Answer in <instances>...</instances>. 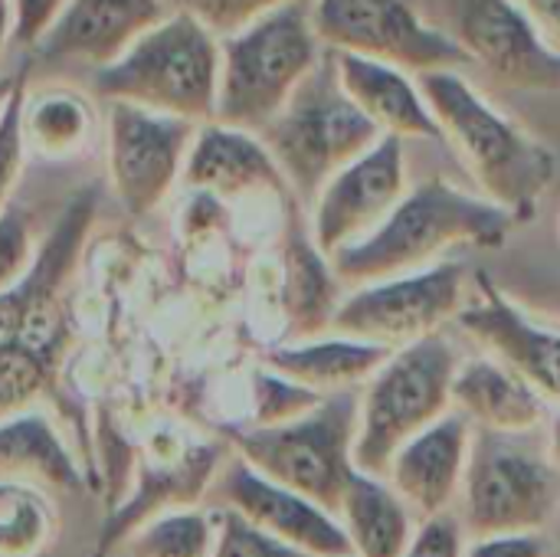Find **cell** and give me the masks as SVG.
Here are the masks:
<instances>
[{
    "mask_svg": "<svg viewBox=\"0 0 560 557\" xmlns=\"http://www.w3.org/2000/svg\"><path fill=\"white\" fill-rule=\"evenodd\" d=\"M105 213L118 207L102 171L72 197L30 269L0 289V420L56 394L72 338L75 276Z\"/></svg>",
    "mask_w": 560,
    "mask_h": 557,
    "instance_id": "cell-1",
    "label": "cell"
},
{
    "mask_svg": "<svg viewBox=\"0 0 560 557\" xmlns=\"http://www.w3.org/2000/svg\"><path fill=\"white\" fill-rule=\"evenodd\" d=\"M515 223L495 200L459 190L446 177H427L404 194L371 236L335 253L331 269L345 289H354L427 269L456 246L502 250Z\"/></svg>",
    "mask_w": 560,
    "mask_h": 557,
    "instance_id": "cell-2",
    "label": "cell"
},
{
    "mask_svg": "<svg viewBox=\"0 0 560 557\" xmlns=\"http://www.w3.org/2000/svg\"><path fill=\"white\" fill-rule=\"evenodd\" d=\"M417 79L443 128V141L463 161L479 194L515 220L535 217L558 177V154L479 95L463 69H433Z\"/></svg>",
    "mask_w": 560,
    "mask_h": 557,
    "instance_id": "cell-3",
    "label": "cell"
},
{
    "mask_svg": "<svg viewBox=\"0 0 560 557\" xmlns=\"http://www.w3.org/2000/svg\"><path fill=\"white\" fill-rule=\"evenodd\" d=\"M82 89L102 105L128 102L194 125L213 121L220 95V36L187 13H171Z\"/></svg>",
    "mask_w": 560,
    "mask_h": 557,
    "instance_id": "cell-4",
    "label": "cell"
},
{
    "mask_svg": "<svg viewBox=\"0 0 560 557\" xmlns=\"http://www.w3.org/2000/svg\"><path fill=\"white\" fill-rule=\"evenodd\" d=\"M325 56L312 0H289L220 39L217 121L262 131Z\"/></svg>",
    "mask_w": 560,
    "mask_h": 557,
    "instance_id": "cell-5",
    "label": "cell"
},
{
    "mask_svg": "<svg viewBox=\"0 0 560 557\" xmlns=\"http://www.w3.org/2000/svg\"><path fill=\"white\" fill-rule=\"evenodd\" d=\"M381 135L384 131L345 92L331 49H325L282 112L259 131L299 207H312L328 177L364 154Z\"/></svg>",
    "mask_w": 560,
    "mask_h": 557,
    "instance_id": "cell-6",
    "label": "cell"
},
{
    "mask_svg": "<svg viewBox=\"0 0 560 557\" xmlns=\"http://www.w3.org/2000/svg\"><path fill=\"white\" fill-rule=\"evenodd\" d=\"M456 371L459 355L443 332L390 351L361 391L354 466L387 476L394 453L453 410Z\"/></svg>",
    "mask_w": 560,
    "mask_h": 557,
    "instance_id": "cell-7",
    "label": "cell"
},
{
    "mask_svg": "<svg viewBox=\"0 0 560 557\" xmlns=\"http://www.w3.org/2000/svg\"><path fill=\"white\" fill-rule=\"evenodd\" d=\"M358 417H361V394L338 391L325 394L312 410L269 423V427H246L233 433L236 453L269 476L282 483L328 512L338 515L341 496L358 473L354 466V440H358Z\"/></svg>",
    "mask_w": 560,
    "mask_h": 557,
    "instance_id": "cell-8",
    "label": "cell"
},
{
    "mask_svg": "<svg viewBox=\"0 0 560 557\" xmlns=\"http://www.w3.org/2000/svg\"><path fill=\"white\" fill-rule=\"evenodd\" d=\"M463 532L472 538L499 532H538L560 506V473L535 430L505 433L472 427L463 476Z\"/></svg>",
    "mask_w": 560,
    "mask_h": 557,
    "instance_id": "cell-9",
    "label": "cell"
},
{
    "mask_svg": "<svg viewBox=\"0 0 560 557\" xmlns=\"http://www.w3.org/2000/svg\"><path fill=\"white\" fill-rule=\"evenodd\" d=\"M102 135L108 194L118 213L138 223L151 217L180 184L197 125L128 102H108L102 105Z\"/></svg>",
    "mask_w": 560,
    "mask_h": 557,
    "instance_id": "cell-10",
    "label": "cell"
},
{
    "mask_svg": "<svg viewBox=\"0 0 560 557\" xmlns=\"http://www.w3.org/2000/svg\"><path fill=\"white\" fill-rule=\"evenodd\" d=\"M466 299L469 269L463 263L440 259L407 276H390L348 289L331 318V332L397 351L443 332L446 322H456Z\"/></svg>",
    "mask_w": 560,
    "mask_h": 557,
    "instance_id": "cell-11",
    "label": "cell"
},
{
    "mask_svg": "<svg viewBox=\"0 0 560 557\" xmlns=\"http://www.w3.org/2000/svg\"><path fill=\"white\" fill-rule=\"evenodd\" d=\"M312 23L325 49L390 62L413 76L472 66L456 36L430 26L413 0H312Z\"/></svg>",
    "mask_w": 560,
    "mask_h": 557,
    "instance_id": "cell-12",
    "label": "cell"
},
{
    "mask_svg": "<svg viewBox=\"0 0 560 557\" xmlns=\"http://www.w3.org/2000/svg\"><path fill=\"white\" fill-rule=\"evenodd\" d=\"M164 16H171L167 0H69L23 53L33 82L85 85Z\"/></svg>",
    "mask_w": 560,
    "mask_h": 557,
    "instance_id": "cell-13",
    "label": "cell"
},
{
    "mask_svg": "<svg viewBox=\"0 0 560 557\" xmlns=\"http://www.w3.org/2000/svg\"><path fill=\"white\" fill-rule=\"evenodd\" d=\"M407 151L404 138L381 135L364 154L345 164L312 200V240L331 259L335 253L371 236L404 200Z\"/></svg>",
    "mask_w": 560,
    "mask_h": 557,
    "instance_id": "cell-14",
    "label": "cell"
},
{
    "mask_svg": "<svg viewBox=\"0 0 560 557\" xmlns=\"http://www.w3.org/2000/svg\"><path fill=\"white\" fill-rule=\"evenodd\" d=\"M453 36L489 79L522 92H558L555 49L518 0H453Z\"/></svg>",
    "mask_w": 560,
    "mask_h": 557,
    "instance_id": "cell-15",
    "label": "cell"
},
{
    "mask_svg": "<svg viewBox=\"0 0 560 557\" xmlns=\"http://www.w3.org/2000/svg\"><path fill=\"white\" fill-rule=\"evenodd\" d=\"M105 167L82 158L30 154L16 190L0 207V289L16 282L36 259L43 240L66 213L72 197Z\"/></svg>",
    "mask_w": 560,
    "mask_h": 557,
    "instance_id": "cell-16",
    "label": "cell"
},
{
    "mask_svg": "<svg viewBox=\"0 0 560 557\" xmlns=\"http://www.w3.org/2000/svg\"><path fill=\"white\" fill-rule=\"evenodd\" d=\"M213 496L220 506L236 509L269 535L308 552L312 557L351 555V542L335 512L282 483H272L269 476L253 469L240 453L217 473Z\"/></svg>",
    "mask_w": 560,
    "mask_h": 557,
    "instance_id": "cell-17",
    "label": "cell"
},
{
    "mask_svg": "<svg viewBox=\"0 0 560 557\" xmlns=\"http://www.w3.org/2000/svg\"><path fill=\"white\" fill-rule=\"evenodd\" d=\"M456 325L560 407V328L518 309L489 272H476V295L466 299Z\"/></svg>",
    "mask_w": 560,
    "mask_h": 557,
    "instance_id": "cell-18",
    "label": "cell"
},
{
    "mask_svg": "<svg viewBox=\"0 0 560 557\" xmlns=\"http://www.w3.org/2000/svg\"><path fill=\"white\" fill-rule=\"evenodd\" d=\"M180 184L203 197H220V200H236L249 194H272L279 200H295L266 141L256 131L233 128L217 118L197 125Z\"/></svg>",
    "mask_w": 560,
    "mask_h": 557,
    "instance_id": "cell-19",
    "label": "cell"
},
{
    "mask_svg": "<svg viewBox=\"0 0 560 557\" xmlns=\"http://www.w3.org/2000/svg\"><path fill=\"white\" fill-rule=\"evenodd\" d=\"M469 446H472V423L466 414L453 407L450 414H443L436 423H430L423 433H417L394 453L384 479L404 496V502L417 515L423 519L443 515L463 492Z\"/></svg>",
    "mask_w": 560,
    "mask_h": 557,
    "instance_id": "cell-20",
    "label": "cell"
},
{
    "mask_svg": "<svg viewBox=\"0 0 560 557\" xmlns=\"http://www.w3.org/2000/svg\"><path fill=\"white\" fill-rule=\"evenodd\" d=\"M335 66L345 92L384 135L443 141V128L413 72L351 53H335Z\"/></svg>",
    "mask_w": 560,
    "mask_h": 557,
    "instance_id": "cell-21",
    "label": "cell"
},
{
    "mask_svg": "<svg viewBox=\"0 0 560 557\" xmlns=\"http://www.w3.org/2000/svg\"><path fill=\"white\" fill-rule=\"evenodd\" d=\"M453 407L479 430H538L548 420V401L499 358L459 361L453 381Z\"/></svg>",
    "mask_w": 560,
    "mask_h": 557,
    "instance_id": "cell-22",
    "label": "cell"
},
{
    "mask_svg": "<svg viewBox=\"0 0 560 557\" xmlns=\"http://www.w3.org/2000/svg\"><path fill=\"white\" fill-rule=\"evenodd\" d=\"M282 312L285 338L302 341L331 332V318L341 305L345 286L338 282L331 259L312 240V230L289 223L282 236Z\"/></svg>",
    "mask_w": 560,
    "mask_h": 557,
    "instance_id": "cell-23",
    "label": "cell"
},
{
    "mask_svg": "<svg viewBox=\"0 0 560 557\" xmlns=\"http://www.w3.org/2000/svg\"><path fill=\"white\" fill-rule=\"evenodd\" d=\"M394 348L364 338L325 332L302 341H285L266 355V364L315 394H338L364 387Z\"/></svg>",
    "mask_w": 560,
    "mask_h": 557,
    "instance_id": "cell-24",
    "label": "cell"
},
{
    "mask_svg": "<svg viewBox=\"0 0 560 557\" xmlns=\"http://www.w3.org/2000/svg\"><path fill=\"white\" fill-rule=\"evenodd\" d=\"M338 522L354 557H400L413 538V509L384 479L358 469L341 496Z\"/></svg>",
    "mask_w": 560,
    "mask_h": 557,
    "instance_id": "cell-25",
    "label": "cell"
},
{
    "mask_svg": "<svg viewBox=\"0 0 560 557\" xmlns=\"http://www.w3.org/2000/svg\"><path fill=\"white\" fill-rule=\"evenodd\" d=\"M98 102L82 85L30 82L26 92V144L39 158H82L102 131Z\"/></svg>",
    "mask_w": 560,
    "mask_h": 557,
    "instance_id": "cell-26",
    "label": "cell"
},
{
    "mask_svg": "<svg viewBox=\"0 0 560 557\" xmlns=\"http://www.w3.org/2000/svg\"><path fill=\"white\" fill-rule=\"evenodd\" d=\"M220 469V450L200 446L190 456H184L174 469L148 473L135 492L131 502H125L115 515H108L105 529H98V542L92 557H108L128 535H135L158 509L164 506H194L203 489L213 483Z\"/></svg>",
    "mask_w": 560,
    "mask_h": 557,
    "instance_id": "cell-27",
    "label": "cell"
},
{
    "mask_svg": "<svg viewBox=\"0 0 560 557\" xmlns=\"http://www.w3.org/2000/svg\"><path fill=\"white\" fill-rule=\"evenodd\" d=\"M0 476L39 479L66 492L85 489L75 456L69 453L49 417L33 407L0 420Z\"/></svg>",
    "mask_w": 560,
    "mask_h": 557,
    "instance_id": "cell-28",
    "label": "cell"
},
{
    "mask_svg": "<svg viewBox=\"0 0 560 557\" xmlns=\"http://www.w3.org/2000/svg\"><path fill=\"white\" fill-rule=\"evenodd\" d=\"M56 529L52 502L23 479L0 483V557H36Z\"/></svg>",
    "mask_w": 560,
    "mask_h": 557,
    "instance_id": "cell-29",
    "label": "cell"
},
{
    "mask_svg": "<svg viewBox=\"0 0 560 557\" xmlns=\"http://www.w3.org/2000/svg\"><path fill=\"white\" fill-rule=\"evenodd\" d=\"M217 545V512L177 506L158 519H148L131 545L128 557H210Z\"/></svg>",
    "mask_w": 560,
    "mask_h": 557,
    "instance_id": "cell-30",
    "label": "cell"
},
{
    "mask_svg": "<svg viewBox=\"0 0 560 557\" xmlns=\"http://www.w3.org/2000/svg\"><path fill=\"white\" fill-rule=\"evenodd\" d=\"M30 82H33V69H30V59H26L23 76H20L16 89L10 92V98H7V105L0 112V207L16 190V184H20V177L26 171V161H30L26 118H23Z\"/></svg>",
    "mask_w": 560,
    "mask_h": 557,
    "instance_id": "cell-31",
    "label": "cell"
},
{
    "mask_svg": "<svg viewBox=\"0 0 560 557\" xmlns=\"http://www.w3.org/2000/svg\"><path fill=\"white\" fill-rule=\"evenodd\" d=\"M210 557H312L308 552L269 535L236 509H217V545Z\"/></svg>",
    "mask_w": 560,
    "mask_h": 557,
    "instance_id": "cell-32",
    "label": "cell"
},
{
    "mask_svg": "<svg viewBox=\"0 0 560 557\" xmlns=\"http://www.w3.org/2000/svg\"><path fill=\"white\" fill-rule=\"evenodd\" d=\"M253 394H256V423L253 427H269V423H282L292 420L305 410H312L322 394L295 384L292 378L279 374V371H256L253 374Z\"/></svg>",
    "mask_w": 560,
    "mask_h": 557,
    "instance_id": "cell-33",
    "label": "cell"
},
{
    "mask_svg": "<svg viewBox=\"0 0 560 557\" xmlns=\"http://www.w3.org/2000/svg\"><path fill=\"white\" fill-rule=\"evenodd\" d=\"M289 0H167L171 13H187L203 23L213 36H233L236 30L249 26L262 13L282 7Z\"/></svg>",
    "mask_w": 560,
    "mask_h": 557,
    "instance_id": "cell-34",
    "label": "cell"
},
{
    "mask_svg": "<svg viewBox=\"0 0 560 557\" xmlns=\"http://www.w3.org/2000/svg\"><path fill=\"white\" fill-rule=\"evenodd\" d=\"M463 522L450 512L423 519V525L413 532L407 552L400 557H463L466 545H463Z\"/></svg>",
    "mask_w": 560,
    "mask_h": 557,
    "instance_id": "cell-35",
    "label": "cell"
},
{
    "mask_svg": "<svg viewBox=\"0 0 560 557\" xmlns=\"http://www.w3.org/2000/svg\"><path fill=\"white\" fill-rule=\"evenodd\" d=\"M69 0H13V56H23L43 33L46 26L56 20V13L66 7Z\"/></svg>",
    "mask_w": 560,
    "mask_h": 557,
    "instance_id": "cell-36",
    "label": "cell"
},
{
    "mask_svg": "<svg viewBox=\"0 0 560 557\" xmlns=\"http://www.w3.org/2000/svg\"><path fill=\"white\" fill-rule=\"evenodd\" d=\"M463 557H548V542L538 532H499L472 538Z\"/></svg>",
    "mask_w": 560,
    "mask_h": 557,
    "instance_id": "cell-37",
    "label": "cell"
},
{
    "mask_svg": "<svg viewBox=\"0 0 560 557\" xmlns=\"http://www.w3.org/2000/svg\"><path fill=\"white\" fill-rule=\"evenodd\" d=\"M528 16L535 20V26L541 30V36L560 49V0H518Z\"/></svg>",
    "mask_w": 560,
    "mask_h": 557,
    "instance_id": "cell-38",
    "label": "cell"
},
{
    "mask_svg": "<svg viewBox=\"0 0 560 557\" xmlns=\"http://www.w3.org/2000/svg\"><path fill=\"white\" fill-rule=\"evenodd\" d=\"M10 36H13V0H0V72H7L20 59L13 56Z\"/></svg>",
    "mask_w": 560,
    "mask_h": 557,
    "instance_id": "cell-39",
    "label": "cell"
},
{
    "mask_svg": "<svg viewBox=\"0 0 560 557\" xmlns=\"http://www.w3.org/2000/svg\"><path fill=\"white\" fill-rule=\"evenodd\" d=\"M23 66H26V56H20L7 72H0V112H3V105H7V98H10V92L16 89L20 76H23Z\"/></svg>",
    "mask_w": 560,
    "mask_h": 557,
    "instance_id": "cell-40",
    "label": "cell"
},
{
    "mask_svg": "<svg viewBox=\"0 0 560 557\" xmlns=\"http://www.w3.org/2000/svg\"><path fill=\"white\" fill-rule=\"evenodd\" d=\"M545 443H548V456H551V463L558 466V473H560V410L558 414H548V437H545Z\"/></svg>",
    "mask_w": 560,
    "mask_h": 557,
    "instance_id": "cell-41",
    "label": "cell"
},
{
    "mask_svg": "<svg viewBox=\"0 0 560 557\" xmlns=\"http://www.w3.org/2000/svg\"><path fill=\"white\" fill-rule=\"evenodd\" d=\"M558 542H560V506H558Z\"/></svg>",
    "mask_w": 560,
    "mask_h": 557,
    "instance_id": "cell-42",
    "label": "cell"
},
{
    "mask_svg": "<svg viewBox=\"0 0 560 557\" xmlns=\"http://www.w3.org/2000/svg\"><path fill=\"white\" fill-rule=\"evenodd\" d=\"M345 557H354V555H345Z\"/></svg>",
    "mask_w": 560,
    "mask_h": 557,
    "instance_id": "cell-43",
    "label": "cell"
},
{
    "mask_svg": "<svg viewBox=\"0 0 560 557\" xmlns=\"http://www.w3.org/2000/svg\"><path fill=\"white\" fill-rule=\"evenodd\" d=\"M558 230H560V223H558Z\"/></svg>",
    "mask_w": 560,
    "mask_h": 557,
    "instance_id": "cell-44",
    "label": "cell"
}]
</instances>
